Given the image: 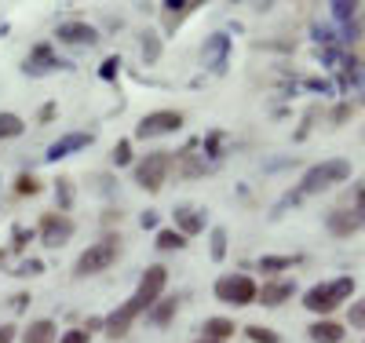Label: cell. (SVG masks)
Segmentation results:
<instances>
[{"label": "cell", "instance_id": "11", "mask_svg": "<svg viewBox=\"0 0 365 343\" xmlns=\"http://www.w3.org/2000/svg\"><path fill=\"white\" fill-rule=\"evenodd\" d=\"M73 220L70 215H63V212H48V215H41V241H44V248H63L70 237H73Z\"/></svg>", "mask_w": 365, "mask_h": 343}, {"label": "cell", "instance_id": "30", "mask_svg": "<svg viewBox=\"0 0 365 343\" xmlns=\"http://www.w3.org/2000/svg\"><path fill=\"white\" fill-rule=\"evenodd\" d=\"M135 158H132V139H117V146H113V165L117 168H125V165H132Z\"/></svg>", "mask_w": 365, "mask_h": 343}, {"label": "cell", "instance_id": "22", "mask_svg": "<svg viewBox=\"0 0 365 343\" xmlns=\"http://www.w3.org/2000/svg\"><path fill=\"white\" fill-rule=\"evenodd\" d=\"M55 205H58L55 212H63V215L73 208V179H66V175L55 179Z\"/></svg>", "mask_w": 365, "mask_h": 343}, {"label": "cell", "instance_id": "32", "mask_svg": "<svg viewBox=\"0 0 365 343\" xmlns=\"http://www.w3.org/2000/svg\"><path fill=\"white\" fill-rule=\"evenodd\" d=\"M347 322H351V329H365V296L347 307Z\"/></svg>", "mask_w": 365, "mask_h": 343}, {"label": "cell", "instance_id": "28", "mask_svg": "<svg viewBox=\"0 0 365 343\" xmlns=\"http://www.w3.org/2000/svg\"><path fill=\"white\" fill-rule=\"evenodd\" d=\"M158 248L161 252H182V248H187V237H182L179 230H161L158 234Z\"/></svg>", "mask_w": 365, "mask_h": 343}, {"label": "cell", "instance_id": "15", "mask_svg": "<svg viewBox=\"0 0 365 343\" xmlns=\"http://www.w3.org/2000/svg\"><path fill=\"white\" fill-rule=\"evenodd\" d=\"M292 292H296V277H278V282H267L256 300L263 307H282L285 300H292Z\"/></svg>", "mask_w": 365, "mask_h": 343}, {"label": "cell", "instance_id": "5", "mask_svg": "<svg viewBox=\"0 0 365 343\" xmlns=\"http://www.w3.org/2000/svg\"><path fill=\"white\" fill-rule=\"evenodd\" d=\"M168 172H172V153L154 150V153H146V158L135 165V183L143 186L146 194H158L165 186V179H168Z\"/></svg>", "mask_w": 365, "mask_h": 343}, {"label": "cell", "instance_id": "21", "mask_svg": "<svg viewBox=\"0 0 365 343\" xmlns=\"http://www.w3.org/2000/svg\"><path fill=\"white\" fill-rule=\"evenodd\" d=\"M201 336L205 339H216V343H227L234 336V322L230 318H208L205 329H201Z\"/></svg>", "mask_w": 365, "mask_h": 343}, {"label": "cell", "instance_id": "35", "mask_svg": "<svg viewBox=\"0 0 365 343\" xmlns=\"http://www.w3.org/2000/svg\"><path fill=\"white\" fill-rule=\"evenodd\" d=\"M158 220H161L158 212H143V215H139V223H143V230H154V227H158Z\"/></svg>", "mask_w": 365, "mask_h": 343}, {"label": "cell", "instance_id": "2", "mask_svg": "<svg viewBox=\"0 0 365 343\" xmlns=\"http://www.w3.org/2000/svg\"><path fill=\"white\" fill-rule=\"evenodd\" d=\"M351 296H354V277H332V282H322L303 292V307L314 310V314H329V310L344 307V300Z\"/></svg>", "mask_w": 365, "mask_h": 343}, {"label": "cell", "instance_id": "4", "mask_svg": "<svg viewBox=\"0 0 365 343\" xmlns=\"http://www.w3.org/2000/svg\"><path fill=\"white\" fill-rule=\"evenodd\" d=\"M117 256H120V241H117V237H106V241H99V245L84 248L81 260L73 263V274H77V277H91V274H99V270H110V267L117 263Z\"/></svg>", "mask_w": 365, "mask_h": 343}, {"label": "cell", "instance_id": "10", "mask_svg": "<svg viewBox=\"0 0 365 343\" xmlns=\"http://www.w3.org/2000/svg\"><path fill=\"white\" fill-rule=\"evenodd\" d=\"M230 48H234L230 34H208V37H205V44H201V62H205V70H212L216 77H220V73H227Z\"/></svg>", "mask_w": 365, "mask_h": 343}, {"label": "cell", "instance_id": "3", "mask_svg": "<svg viewBox=\"0 0 365 343\" xmlns=\"http://www.w3.org/2000/svg\"><path fill=\"white\" fill-rule=\"evenodd\" d=\"M344 179H351V161H344V158L322 161V165H314V168L303 172L299 194H322V190H329V186H336V183H344Z\"/></svg>", "mask_w": 365, "mask_h": 343}, {"label": "cell", "instance_id": "27", "mask_svg": "<svg viewBox=\"0 0 365 343\" xmlns=\"http://www.w3.org/2000/svg\"><path fill=\"white\" fill-rule=\"evenodd\" d=\"M15 194H19V198H37V194H41V179H37L34 172H22V175L15 179Z\"/></svg>", "mask_w": 365, "mask_h": 343}, {"label": "cell", "instance_id": "19", "mask_svg": "<svg viewBox=\"0 0 365 343\" xmlns=\"http://www.w3.org/2000/svg\"><path fill=\"white\" fill-rule=\"evenodd\" d=\"M358 212H332L329 215V230L336 234V237H347V234H354L358 230Z\"/></svg>", "mask_w": 365, "mask_h": 343}, {"label": "cell", "instance_id": "34", "mask_svg": "<svg viewBox=\"0 0 365 343\" xmlns=\"http://www.w3.org/2000/svg\"><path fill=\"white\" fill-rule=\"evenodd\" d=\"M58 343H88V332L84 329H70V332L58 336Z\"/></svg>", "mask_w": 365, "mask_h": 343}, {"label": "cell", "instance_id": "29", "mask_svg": "<svg viewBox=\"0 0 365 343\" xmlns=\"http://www.w3.org/2000/svg\"><path fill=\"white\" fill-rule=\"evenodd\" d=\"M139 44H143V58L150 62V66H154V62L161 58V37H158V34H143Z\"/></svg>", "mask_w": 365, "mask_h": 343}, {"label": "cell", "instance_id": "9", "mask_svg": "<svg viewBox=\"0 0 365 343\" xmlns=\"http://www.w3.org/2000/svg\"><path fill=\"white\" fill-rule=\"evenodd\" d=\"M179 128H182V113L179 110H154V113H146L135 124V135L139 139H158V135H172Z\"/></svg>", "mask_w": 365, "mask_h": 343}, {"label": "cell", "instance_id": "37", "mask_svg": "<svg viewBox=\"0 0 365 343\" xmlns=\"http://www.w3.org/2000/svg\"><path fill=\"white\" fill-rule=\"evenodd\" d=\"M358 220L365 223V186H358Z\"/></svg>", "mask_w": 365, "mask_h": 343}, {"label": "cell", "instance_id": "7", "mask_svg": "<svg viewBox=\"0 0 365 343\" xmlns=\"http://www.w3.org/2000/svg\"><path fill=\"white\" fill-rule=\"evenodd\" d=\"M340 91L347 106H361L365 103V62L354 55H344L340 62Z\"/></svg>", "mask_w": 365, "mask_h": 343}, {"label": "cell", "instance_id": "38", "mask_svg": "<svg viewBox=\"0 0 365 343\" xmlns=\"http://www.w3.org/2000/svg\"><path fill=\"white\" fill-rule=\"evenodd\" d=\"M197 343H216V339H197Z\"/></svg>", "mask_w": 365, "mask_h": 343}, {"label": "cell", "instance_id": "12", "mask_svg": "<svg viewBox=\"0 0 365 343\" xmlns=\"http://www.w3.org/2000/svg\"><path fill=\"white\" fill-rule=\"evenodd\" d=\"M55 37H58V44L96 48V44H99V29H96V26H88V22L70 19V22H58V26H55Z\"/></svg>", "mask_w": 365, "mask_h": 343}, {"label": "cell", "instance_id": "36", "mask_svg": "<svg viewBox=\"0 0 365 343\" xmlns=\"http://www.w3.org/2000/svg\"><path fill=\"white\" fill-rule=\"evenodd\" d=\"M15 332H19V329H15L11 322H4V325H0V343H15Z\"/></svg>", "mask_w": 365, "mask_h": 343}, {"label": "cell", "instance_id": "6", "mask_svg": "<svg viewBox=\"0 0 365 343\" xmlns=\"http://www.w3.org/2000/svg\"><path fill=\"white\" fill-rule=\"evenodd\" d=\"M256 296H259V289L249 274H223L216 282V300H223V303L249 307V303H256Z\"/></svg>", "mask_w": 365, "mask_h": 343}, {"label": "cell", "instance_id": "8", "mask_svg": "<svg viewBox=\"0 0 365 343\" xmlns=\"http://www.w3.org/2000/svg\"><path fill=\"white\" fill-rule=\"evenodd\" d=\"M58 70H70V62L58 58L55 48L44 44V41L29 48V55H26V62H22V73H26V77H48V73H58Z\"/></svg>", "mask_w": 365, "mask_h": 343}, {"label": "cell", "instance_id": "16", "mask_svg": "<svg viewBox=\"0 0 365 343\" xmlns=\"http://www.w3.org/2000/svg\"><path fill=\"white\" fill-rule=\"evenodd\" d=\"M201 8V0H165V11H168V19H165V29L172 34V29L187 19L190 11H197Z\"/></svg>", "mask_w": 365, "mask_h": 343}, {"label": "cell", "instance_id": "24", "mask_svg": "<svg viewBox=\"0 0 365 343\" xmlns=\"http://www.w3.org/2000/svg\"><path fill=\"white\" fill-rule=\"evenodd\" d=\"M208 256H212V263L227 260V230L223 227H212V234H208Z\"/></svg>", "mask_w": 365, "mask_h": 343}, {"label": "cell", "instance_id": "20", "mask_svg": "<svg viewBox=\"0 0 365 343\" xmlns=\"http://www.w3.org/2000/svg\"><path fill=\"white\" fill-rule=\"evenodd\" d=\"M175 310H179V300H175V296H168V300H158L154 307H150L146 322H154V325H168V322L175 318Z\"/></svg>", "mask_w": 365, "mask_h": 343}, {"label": "cell", "instance_id": "17", "mask_svg": "<svg viewBox=\"0 0 365 343\" xmlns=\"http://www.w3.org/2000/svg\"><path fill=\"white\" fill-rule=\"evenodd\" d=\"M307 336H311L314 343H340V339H344V325L322 318V322H314V325L307 329Z\"/></svg>", "mask_w": 365, "mask_h": 343}, {"label": "cell", "instance_id": "23", "mask_svg": "<svg viewBox=\"0 0 365 343\" xmlns=\"http://www.w3.org/2000/svg\"><path fill=\"white\" fill-rule=\"evenodd\" d=\"M26 132V121L19 117V113H0V143H8V139H19Z\"/></svg>", "mask_w": 365, "mask_h": 343}, {"label": "cell", "instance_id": "33", "mask_svg": "<svg viewBox=\"0 0 365 343\" xmlns=\"http://www.w3.org/2000/svg\"><path fill=\"white\" fill-rule=\"evenodd\" d=\"M117 73H120V55H110L103 66H99V77L103 81H117Z\"/></svg>", "mask_w": 365, "mask_h": 343}, {"label": "cell", "instance_id": "1", "mask_svg": "<svg viewBox=\"0 0 365 343\" xmlns=\"http://www.w3.org/2000/svg\"><path fill=\"white\" fill-rule=\"evenodd\" d=\"M165 285H168V270L161 267V263H150L146 270H143V277H139V285H135V292L120 303L113 314L106 318V336L110 339H120V336H128V329H132V322L139 318V314H150V307H154L158 300H161V292H165Z\"/></svg>", "mask_w": 365, "mask_h": 343}, {"label": "cell", "instance_id": "14", "mask_svg": "<svg viewBox=\"0 0 365 343\" xmlns=\"http://www.w3.org/2000/svg\"><path fill=\"white\" fill-rule=\"evenodd\" d=\"M91 143H96V132H66L48 146V161H63V158H70V153H77Z\"/></svg>", "mask_w": 365, "mask_h": 343}, {"label": "cell", "instance_id": "26", "mask_svg": "<svg viewBox=\"0 0 365 343\" xmlns=\"http://www.w3.org/2000/svg\"><path fill=\"white\" fill-rule=\"evenodd\" d=\"M329 11H332V19H336L340 26H351V22H354V11H358V4H354V0H332V4H329Z\"/></svg>", "mask_w": 365, "mask_h": 343}, {"label": "cell", "instance_id": "13", "mask_svg": "<svg viewBox=\"0 0 365 343\" xmlns=\"http://www.w3.org/2000/svg\"><path fill=\"white\" fill-rule=\"evenodd\" d=\"M172 220H175V230H179L182 237H194V234H201V230H205L208 212H205L201 205L179 201V205H175V212H172Z\"/></svg>", "mask_w": 365, "mask_h": 343}, {"label": "cell", "instance_id": "25", "mask_svg": "<svg viewBox=\"0 0 365 343\" xmlns=\"http://www.w3.org/2000/svg\"><path fill=\"white\" fill-rule=\"evenodd\" d=\"M296 263H299V256H263L259 260V270L263 274H282V270H289Z\"/></svg>", "mask_w": 365, "mask_h": 343}, {"label": "cell", "instance_id": "18", "mask_svg": "<svg viewBox=\"0 0 365 343\" xmlns=\"http://www.w3.org/2000/svg\"><path fill=\"white\" fill-rule=\"evenodd\" d=\"M22 343H55V322H48V318L29 322L22 332Z\"/></svg>", "mask_w": 365, "mask_h": 343}, {"label": "cell", "instance_id": "31", "mask_svg": "<svg viewBox=\"0 0 365 343\" xmlns=\"http://www.w3.org/2000/svg\"><path fill=\"white\" fill-rule=\"evenodd\" d=\"M245 332H249V339H252V343H282V336H278V332H274V329H263V325H249Z\"/></svg>", "mask_w": 365, "mask_h": 343}]
</instances>
